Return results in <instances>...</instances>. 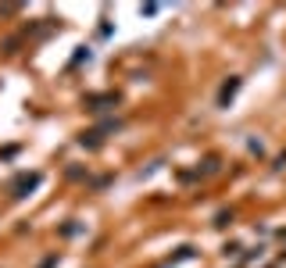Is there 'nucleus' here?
I'll return each instance as SVG.
<instances>
[{"label": "nucleus", "instance_id": "nucleus-3", "mask_svg": "<svg viewBox=\"0 0 286 268\" xmlns=\"http://www.w3.org/2000/svg\"><path fill=\"white\" fill-rule=\"evenodd\" d=\"M90 111H104V104H118V93H104V97H86L82 100Z\"/></svg>", "mask_w": 286, "mask_h": 268}, {"label": "nucleus", "instance_id": "nucleus-4", "mask_svg": "<svg viewBox=\"0 0 286 268\" xmlns=\"http://www.w3.org/2000/svg\"><path fill=\"white\" fill-rule=\"evenodd\" d=\"M79 143L90 147V150H97V147L104 143V129H90V133H82V136H79Z\"/></svg>", "mask_w": 286, "mask_h": 268}, {"label": "nucleus", "instance_id": "nucleus-5", "mask_svg": "<svg viewBox=\"0 0 286 268\" xmlns=\"http://www.w3.org/2000/svg\"><path fill=\"white\" fill-rule=\"evenodd\" d=\"M229 222H233V211H218V215H214V225H218V229L229 225Z\"/></svg>", "mask_w": 286, "mask_h": 268}, {"label": "nucleus", "instance_id": "nucleus-2", "mask_svg": "<svg viewBox=\"0 0 286 268\" xmlns=\"http://www.w3.org/2000/svg\"><path fill=\"white\" fill-rule=\"evenodd\" d=\"M240 86H243V79H240V75H229V79L222 82V90H218V108H229L233 97L240 93Z\"/></svg>", "mask_w": 286, "mask_h": 268}, {"label": "nucleus", "instance_id": "nucleus-6", "mask_svg": "<svg viewBox=\"0 0 286 268\" xmlns=\"http://www.w3.org/2000/svg\"><path fill=\"white\" fill-rule=\"evenodd\" d=\"M82 61H90V50H86V47H79V54H75V61H72V65H82Z\"/></svg>", "mask_w": 286, "mask_h": 268}, {"label": "nucleus", "instance_id": "nucleus-7", "mask_svg": "<svg viewBox=\"0 0 286 268\" xmlns=\"http://www.w3.org/2000/svg\"><path fill=\"white\" fill-rule=\"evenodd\" d=\"M54 265H58V258H47V261H43L40 268H54Z\"/></svg>", "mask_w": 286, "mask_h": 268}, {"label": "nucleus", "instance_id": "nucleus-1", "mask_svg": "<svg viewBox=\"0 0 286 268\" xmlns=\"http://www.w3.org/2000/svg\"><path fill=\"white\" fill-rule=\"evenodd\" d=\"M40 183H43V175H40V172H32V175H18V179H14V186H11V197H14V201H22V197H29Z\"/></svg>", "mask_w": 286, "mask_h": 268}]
</instances>
